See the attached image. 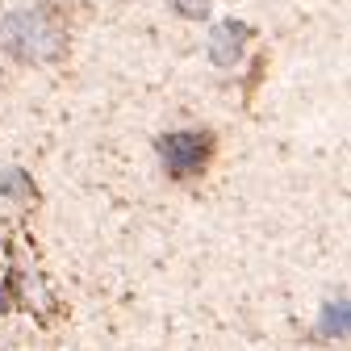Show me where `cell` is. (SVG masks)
Masks as SVG:
<instances>
[{
  "instance_id": "1",
  "label": "cell",
  "mask_w": 351,
  "mask_h": 351,
  "mask_svg": "<svg viewBox=\"0 0 351 351\" xmlns=\"http://www.w3.org/2000/svg\"><path fill=\"white\" fill-rule=\"evenodd\" d=\"M0 51L25 67L63 63L71 51V5L42 0V5L5 13V21H0Z\"/></svg>"
},
{
  "instance_id": "2",
  "label": "cell",
  "mask_w": 351,
  "mask_h": 351,
  "mask_svg": "<svg viewBox=\"0 0 351 351\" xmlns=\"http://www.w3.org/2000/svg\"><path fill=\"white\" fill-rule=\"evenodd\" d=\"M155 155L163 163V176L171 184H197L209 176L217 159V134L209 125H189V130H167L155 138Z\"/></svg>"
},
{
  "instance_id": "3",
  "label": "cell",
  "mask_w": 351,
  "mask_h": 351,
  "mask_svg": "<svg viewBox=\"0 0 351 351\" xmlns=\"http://www.w3.org/2000/svg\"><path fill=\"white\" fill-rule=\"evenodd\" d=\"M247 38H251V25L243 21H222V25H213V38H209V55L217 67H234L243 47H247Z\"/></svg>"
},
{
  "instance_id": "4",
  "label": "cell",
  "mask_w": 351,
  "mask_h": 351,
  "mask_svg": "<svg viewBox=\"0 0 351 351\" xmlns=\"http://www.w3.org/2000/svg\"><path fill=\"white\" fill-rule=\"evenodd\" d=\"M171 5H176V13H180V17H205L209 13V0H171Z\"/></svg>"
}]
</instances>
